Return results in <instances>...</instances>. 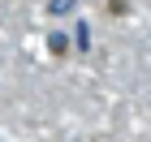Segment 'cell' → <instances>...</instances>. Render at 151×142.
Returning <instances> with one entry per match:
<instances>
[{
	"mask_svg": "<svg viewBox=\"0 0 151 142\" xmlns=\"http://www.w3.org/2000/svg\"><path fill=\"white\" fill-rule=\"evenodd\" d=\"M73 4H78V0H52L47 9H52V13H60V17H65V13H73Z\"/></svg>",
	"mask_w": 151,
	"mask_h": 142,
	"instance_id": "1",
	"label": "cell"
}]
</instances>
